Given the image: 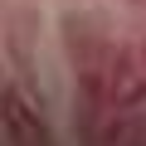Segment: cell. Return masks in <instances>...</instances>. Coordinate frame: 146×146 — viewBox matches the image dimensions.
Listing matches in <instances>:
<instances>
[{
    "label": "cell",
    "instance_id": "1",
    "mask_svg": "<svg viewBox=\"0 0 146 146\" xmlns=\"http://www.w3.org/2000/svg\"><path fill=\"white\" fill-rule=\"evenodd\" d=\"M0 122H5V136H10L15 146H49V122H44V112H39V107L29 102V93L15 88V83L0 88Z\"/></svg>",
    "mask_w": 146,
    "mask_h": 146
}]
</instances>
